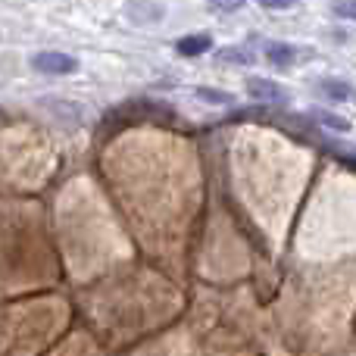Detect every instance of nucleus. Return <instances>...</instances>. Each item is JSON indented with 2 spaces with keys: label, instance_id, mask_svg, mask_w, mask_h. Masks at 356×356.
<instances>
[{
  "label": "nucleus",
  "instance_id": "obj_6",
  "mask_svg": "<svg viewBox=\"0 0 356 356\" xmlns=\"http://www.w3.org/2000/svg\"><path fill=\"white\" fill-rule=\"evenodd\" d=\"M175 50L181 56H200V54H207V50H213V38L209 35H188L175 44Z\"/></svg>",
  "mask_w": 356,
  "mask_h": 356
},
{
  "label": "nucleus",
  "instance_id": "obj_12",
  "mask_svg": "<svg viewBox=\"0 0 356 356\" xmlns=\"http://www.w3.org/2000/svg\"><path fill=\"white\" fill-rule=\"evenodd\" d=\"M259 6H263V10H291L294 0H259Z\"/></svg>",
  "mask_w": 356,
  "mask_h": 356
},
{
  "label": "nucleus",
  "instance_id": "obj_3",
  "mask_svg": "<svg viewBox=\"0 0 356 356\" xmlns=\"http://www.w3.org/2000/svg\"><path fill=\"white\" fill-rule=\"evenodd\" d=\"M319 94H322V100H332V104H356V88L350 81H341V79H322Z\"/></svg>",
  "mask_w": 356,
  "mask_h": 356
},
{
  "label": "nucleus",
  "instance_id": "obj_11",
  "mask_svg": "<svg viewBox=\"0 0 356 356\" xmlns=\"http://www.w3.org/2000/svg\"><path fill=\"white\" fill-rule=\"evenodd\" d=\"M244 6V0H228V3H222V0H213L209 3V10H216V13H234V10H241Z\"/></svg>",
  "mask_w": 356,
  "mask_h": 356
},
{
  "label": "nucleus",
  "instance_id": "obj_4",
  "mask_svg": "<svg viewBox=\"0 0 356 356\" xmlns=\"http://www.w3.org/2000/svg\"><path fill=\"white\" fill-rule=\"evenodd\" d=\"M125 16L135 19L138 25H154L166 16V6L160 3H147V0H138V3H129L125 6Z\"/></svg>",
  "mask_w": 356,
  "mask_h": 356
},
{
  "label": "nucleus",
  "instance_id": "obj_10",
  "mask_svg": "<svg viewBox=\"0 0 356 356\" xmlns=\"http://www.w3.org/2000/svg\"><path fill=\"white\" fill-rule=\"evenodd\" d=\"M332 10H334V16H341V19H356V0H347V3H334Z\"/></svg>",
  "mask_w": 356,
  "mask_h": 356
},
{
  "label": "nucleus",
  "instance_id": "obj_7",
  "mask_svg": "<svg viewBox=\"0 0 356 356\" xmlns=\"http://www.w3.org/2000/svg\"><path fill=\"white\" fill-rule=\"evenodd\" d=\"M313 119H316V122H322L325 129H332V131H350V122H347V119H341V116H334V113L313 110Z\"/></svg>",
  "mask_w": 356,
  "mask_h": 356
},
{
  "label": "nucleus",
  "instance_id": "obj_5",
  "mask_svg": "<svg viewBox=\"0 0 356 356\" xmlns=\"http://www.w3.org/2000/svg\"><path fill=\"white\" fill-rule=\"evenodd\" d=\"M263 54L275 69H288V66H294V60H297V47L294 44H284V41H269Z\"/></svg>",
  "mask_w": 356,
  "mask_h": 356
},
{
  "label": "nucleus",
  "instance_id": "obj_1",
  "mask_svg": "<svg viewBox=\"0 0 356 356\" xmlns=\"http://www.w3.org/2000/svg\"><path fill=\"white\" fill-rule=\"evenodd\" d=\"M31 69L41 75H72L79 69V60L72 54H63V50H41V54L31 56Z\"/></svg>",
  "mask_w": 356,
  "mask_h": 356
},
{
  "label": "nucleus",
  "instance_id": "obj_2",
  "mask_svg": "<svg viewBox=\"0 0 356 356\" xmlns=\"http://www.w3.org/2000/svg\"><path fill=\"white\" fill-rule=\"evenodd\" d=\"M247 94H250V100H257V104H272V106H282L291 100L288 88H282L272 79H247Z\"/></svg>",
  "mask_w": 356,
  "mask_h": 356
},
{
  "label": "nucleus",
  "instance_id": "obj_8",
  "mask_svg": "<svg viewBox=\"0 0 356 356\" xmlns=\"http://www.w3.org/2000/svg\"><path fill=\"white\" fill-rule=\"evenodd\" d=\"M194 94L200 100H207V104H234V94L219 91V88H197Z\"/></svg>",
  "mask_w": 356,
  "mask_h": 356
},
{
  "label": "nucleus",
  "instance_id": "obj_9",
  "mask_svg": "<svg viewBox=\"0 0 356 356\" xmlns=\"http://www.w3.org/2000/svg\"><path fill=\"white\" fill-rule=\"evenodd\" d=\"M219 60H225V63H253V56L247 54L244 47H225V50H219Z\"/></svg>",
  "mask_w": 356,
  "mask_h": 356
}]
</instances>
